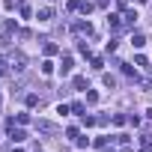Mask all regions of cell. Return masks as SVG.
I'll return each mask as SVG.
<instances>
[{"instance_id":"1","label":"cell","mask_w":152,"mask_h":152,"mask_svg":"<svg viewBox=\"0 0 152 152\" xmlns=\"http://www.w3.org/2000/svg\"><path fill=\"white\" fill-rule=\"evenodd\" d=\"M36 131H39V134H60V128H57L54 122H48V119H39V122H36Z\"/></svg>"},{"instance_id":"2","label":"cell","mask_w":152,"mask_h":152,"mask_svg":"<svg viewBox=\"0 0 152 152\" xmlns=\"http://www.w3.org/2000/svg\"><path fill=\"white\" fill-rule=\"evenodd\" d=\"M72 30H75V33H81V36H84V33H87V36H93L90 21H75V24H72Z\"/></svg>"},{"instance_id":"3","label":"cell","mask_w":152,"mask_h":152,"mask_svg":"<svg viewBox=\"0 0 152 152\" xmlns=\"http://www.w3.org/2000/svg\"><path fill=\"white\" fill-rule=\"evenodd\" d=\"M72 87H75V90H90V81L84 78V75H75V81H72Z\"/></svg>"},{"instance_id":"4","label":"cell","mask_w":152,"mask_h":152,"mask_svg":"<svg viewBox=\"0 0 152 152\" xmlns=\"http://www.w3.org/2000/svg\"><path fill=\"white\" fill-rule=\"evenodd\" d=\"M134 21H137V12H134V9H128V12L122 15V27H134Z\"/></svg>"},{"instance_id":"5","label":"cell","mask_w":152,"mask_h":152,"mask_svg":"<svg viewBox=\"0 0 152 152\" xmlns=\"http://www.w3.org/2000/svg\"><path fill=\"white\" fill-rule=\"evenodd\" d=\"M72 66H75V60H72V57H63V60H60V75H69Z\"/></svg>"},{"instance_id":"6","label":"cell","mask_w":152,"mask_h":152,"mask_svg":"<svg viewBox=\"0 0 152 152\" xmlns=\"http://www.w3.org/2000/svg\"><path fill=\"white\" fill-rule=\"evenodd\" d=\"M24 63H27L24 54H15V57H12V69H15V72H24Z\"/></svg>"},{"instance_id":"7","label":"cell","mask_w":152,"mask_h":152,"mask_svg":"<svg viewBox=\"0 0 152 152\" xmlns=\"http://www.w3.org/2000/svg\"><path fill=\"white\" fill-rule=\"evenodd\" d=\"M107 27H110V30H119V27H122V18H119V15H107Z\"/></svg>"},{"instance_id":"8","label":"cell","mask_w":152,"mask_h":152,"mask_svg":"<svg viewBox=\"0 0 152 152\" xmlns=\"http://www.w3.org/2000/svg\"><path fill=\"white\" fill-rule=\"evenodd\" d=\"M36 18H39V21H51V18H54V9H48V6H45V9H39V15H36Z\"/></svg>"},{"instance_id":"9","label":"cell","mask_w":152,"mask_h":152,"mask_svg":"<svg viewBox=\"0 0 152 152\" xmlns=\"http://www.w3.org/2000/svg\"><path fill=\"white\" fill-rule=\"evenodd\" d=\"M9 137H12V140H15V143H21V140H24V137H27V134H24V131H21V128H9Z\"/></svg>"},{"instance_id":"10","label":"cell","mask_w":152,"mask_h":152,"mask_svg":"<svg viewBox=\"0 0 152 152\" xmlns=\"http://www.w3.org/2000/svg\"><path fill=\"white\" fill-rule=\"evenodd\" d=\"M131 45H134V48H143V45H146L143 33H134V36H131Z\"/></svg>"},{"instance_id":"11","label":"cell","mask_w":152,"mask_h":152,"mask_svg":"<svg viewBox=\"0 0 152 152\" xmlns=\"http://www.w3.org/2000/svg\"><path fill=\"white\" fill-rule=\"evenodd\" d=\"M57 51H60V48H57V45H54V42H45V57H54V54H57Z\"/></svg>"},{"instance_id":"12","label":"cell","mask_w":152,"mask_h":152,"mask_svg":"<svg viewBox=\"0 0 152 152\" xmlns=\"http://www.w3.org/2000/svg\"><path fill=\"white\" fill-rule=\"evenodd\" d=\"M36 104H42V99H39L36 93H30V96H27V107H36Z\"/></svg>"},{"instance_id":"13","label":"cell","mask_w":152,"mask_h":152,"mask_svg":"<svg viewBox=\"0 0 152 152\" xmlns=\"http://www.w3.org/2000/svg\"><path fill=\"white\" fill-rule=\"evenodd\" d=\"M18 9H21V18H30V15H33L30 6H27V0H24V3H18Z\"/></svg>"},{"instance_id":"14","label":"cell","mask_w":152,"mask_h":152,"mask_svg":"<svg viewBox=\"0 0 152 152\" xmlns=\"http://www.w3.org/2000/svg\"><path fill=\"white\" fill-rule=\"evenodd\" d=\"M72 113H75V116H84V104L75 102V104H72Z\"/></svg>"},{"instance_id":"15","label":"cell","mask_w":152,"mask_h":152,"mask_svg":"<svg viewBox=\"0 0 152 152\" xmlns=\"http://www.w3.org/2000/svg\"><path fill=\"white\" fill-rule=\"evenodd\" d=\"M75 146H78V149H87L90 140H87V137H75Z\"/></svg>"},{"instance_id":"16","label":"cell","mask_w":152,"mask_h":152,"mask_svg":"<svg viewBox=\"0 0 152 152\" xmlns=\"http://www.w3.org/2000/svg\"><path fill=\"white\" fill-rule=\"evenodd\" d=\"M51 72H54V63L45 60V63H42V75H51Z\"/></svg>"},{"instance_id":"17","label":"cell","mask_w":152,"mask_h":152,"mask_svg":"<svg viewBox=\"0 0 152 152\" xmlns=\"http://www.w3.org/2000/svg\"><path fill=\"white\" fill-rule=\"evenodd\" d=\"M87 102L96 104V102H99V93H96V90H87Z\"/></svg>"},{"instance_id":"18","label":"cell","mask_w":152,"mask_h":152,"mask_svg":"<svg viewBox=\"0 0 152 152\" xmlns=\"http://www.w3.org/2000/svg\"><path fill=\"white\" fill-rule=\"evenodd\" d=\"M93 69H96V72H102V69H104V63H102V57H93Z\"/></svg>"},{"instance_id":"19","label":"cell","mask_w":152,"mask_h":152,"mask_svg":"<svg viewBox=\"0 0 152 152\" xmlns=\"http://www.w3.org/2000/svg\"><path fill=\"white\" fill-rule=\"evenodd\" d=\"M93 146H99V149H104V146H107V137H96V140H93Z\"/></svg>"},{"instance_id":"20","label":"cell","mask_w":152,"mask_h":152,"mask_svg":"<svg viewBox=\"0 0 152 152\" xmlns=\"http://www.w3.org/2000/svg\"><path fill=\"white\" fill-rule=\"evenodd\" d=\"M102 81H104V87H113L116 81H113V75H102Z\"/></svg>"},{"instance_id":"21","label":"cell","mask_w":152,"mask_h":152,"mask_svg":"<svg viewBox=\"0 0 152 152\" xmlns=\"http://www.w3.org/2000/svg\"><path fill=\"white\" fill-rule=\"evenodd\" d=\"M78 51H81V54H90V45H87V42L81 39V42H78Z\"/></svg>"},{"instance_id":"22","label":"cell","mask_w":152,"mask_h":152,"mask_svg":"<svg viewBox=\"0 0 152 152\" xmlns=\"http://www.w3.org/2000/svg\"><path fill=\"white\" fill-rule=\"evenodd\" d=\"M69 9H81V0H69Z\"/></svg>"},{"instance_id":"23","label":"cell","mask_w":152,"mask_h":152,"mask_svg":"<svg viewBox=\"0 0 152 152\" xmlns=\"http://www.w3.org/2000/svg\"><path fill=\"white\" fill-rule=\"evenodd\" d=\"M140 152H152V146H149V143H146V146H143V149H140Z\"/></svg>"},{"instance_id":"24","label":"cell","mask_w":152,"mask_h":152,"mask_svg":"<svg viewBox=\"0 0 152 152\" xmlns=\"http://www.w3.org/2000/svg\"><path fill=\"white\" fill-rule=\"evenodd\" d=\"M0 75H3V57H0Z\"/></svg>"},{"instance_id":"25","label":"cell","mask_w":152,"mask_h":152,"mask_svg":"<svg viewBox=\"0 0 152 152\" xmlns=\"http://www.w3.org/2000/svg\"><path fill=\"white\" fill-rule=\"evenodd\" d=\"M12 152H24V149H18V146H12Z\"/></svg>"},{"instance_id":"26","label":"cell","mask_w":152,"mask_h":152,"mask_svg":"<svg viewBox=\"0 0 152 152\" xmlns=\"http://www.w3.org/2000/svg\"><path fill=\"white\" fill-rule=\"evenodd\" d=\"M104 152H113V149H104Z\"/></svg>"},{"instance_id":"27","label":"cell","mask_w":152,"mask_h":152,"mask_svg":"<svg viewBox=\"0 0 152 152\" xmlns=\"http://www.w3.org/2000/svg\"><path fill=\"white\" fill-rule=\"evenodd\" d=\"M143 3H146V0H143Z\"/></svg>"},{"instance_id":"28","label":"cell","mask_w":152,"mask_h":152,"mask_svg":"<svg viewBox=\"0 0 152 152\" xmlns=\"http://www.w3.org/2000/svg\"><path fill=\"white\" fill-rule=\"evenodd\" d=\"M0 102H3V99H0Z\"/></svg>"}]
</instances>
